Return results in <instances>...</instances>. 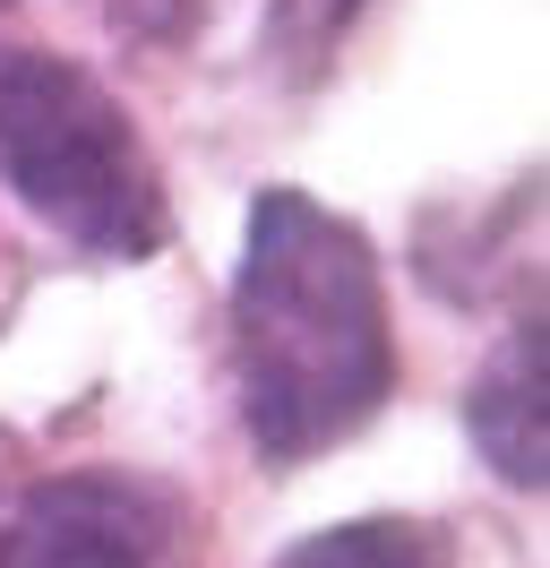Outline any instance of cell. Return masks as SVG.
Returning a JSON list of instances; mask_svg holds the SVG:
<instances>
[{
    "mask_svg": "<svg viewBox=\"0 0 550 568\" xmlns=\"http://www.w3.org/2000/svg\"><path fill=\"white\" fill-rule=\"evenodd\" d=\"M233 354L258 457L302 465L370 423L396 388V336L361 224H344L302 190H267L249 207V250L233 276Z\"/></svg>",
    "mask_w": 550,
    "mask_h": 568,
    "instance_id": "obj_1",
    "label": "cell"
},
{
    "mask_svg": "<svg viewBox=\"0 0 550 568\" xmlns=\"http://www.w3.org/2000/svg\"><path fill=\"white\" fill-rule=\"evenodd\" d=\"M0 181L95 258H155L172 233L138 121L52 52L0 61Z\"/></svg>",
    "mask_w": 550,
    "mask_h": 568,
    "instance_id": "obj_2",
    "label": "cell"
},
{
    "mask_svg": "<svg viewBox=\"0 0 550 568\" xmlns=\"http://www.w3.org/2000/svg\"><path fill=\"white\" fill-rule=\"evenodd\" d=\"M0 568H164V508L121 474H52L0 526Z\"/></svg>",
    "mask_w": 550,
    "mask_h": 568,
    "instance_id": "obj_3",
    "label": "cell"
},
{
    "mask_svg": "<svg viewBox=\"0 0 550 568\" xmlns=\"http://www.w3.org/2000/svg\"><path fill=\"white\" fill-rule=\"evenodd\" d=\"M550 345H542V320L516 327L508 345L490 354V371L473 379V396H465V423H473V448L490 457V474L499 483H516V491H542V439H550Z\"/></svg>",
    "mask_w": 550,
    "mask_h": 568,
    "instance_id": "obj_4",
    "label": "cell"
},
{
    "mask_svg": "<svg viewBox=\"0 0 550 568\" xmlns=\"http://www.w3.org/2000/svg\"><path fill=\"white\" fill-rule=\"evenodd\" d=\"M284 568H447V542L412 517H361V526L309 534L302 551H284Z\"/></svg>",
    "mask_w": 550,
    "mask_h": 568,
    "instance_id": "obj_5",
    "label": "cell"
},
{
    "mask_svg": "<svg viewBox=\"0 0 550 568\" xmlns=\"http://www.w3.org/2000/svg\"><path fill=\"white\" fill-rule=\"evenodd\" d=\"M0 9H9V0H0Z\"/></svg>",
    "mask_w": 550,
    "mask_h": 568,
    "instance_id": "obj_6",
    "label": "cell"
}]
</instances>
